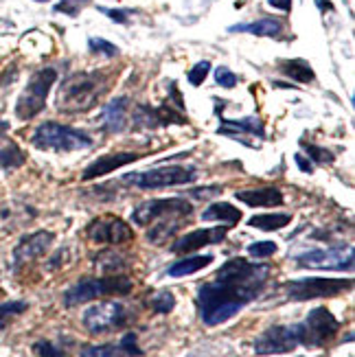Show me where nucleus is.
Segmentation results:
<instances>
[{"label": "nucleus", "instance_id": "1", "mask_svg": "<svg viewBox=\"0 0 355 357\" xmlns=\"http://www.w3.org/2000/svg\"><path fill=\"white\" fill-rule=\"evenodd\" d=\"M272 268L268 263H250L246 259H230L218 270L213 281L197 289V312L204 324H218L237 316L264 291Z\"/></svg>", "mask_w": 355, "mask_h": 357}, {"label": "nucleus", "instance_id": "2", "mask_svg": "<svg viewBox=\"0 0 355 357\" xmlns=\"http://www.w3.org/2000/svg\"><path fill=\"white\" fill-rule=\"evenodd\" d=\"M105 90V77L101 73H75L61 84L57 107L61 112L77 114L95 107Z\"/></svg>", "mask_w": 355, "mask_h": 357}, {"label": "nucleus", "instance_id": "3", "mask_svg": "<svg viewBox=\"0 0 355 357\" xmlns=\"http://www.w3.org/2000/svg\"><path fill=\"white\" fill-rule=\"evenodd\" d=\"M132 287L134 283L123 274H110L103 278H84V281L75 283L73 287L64 291V305L77 307V305L101 298V296H112V294L126 296V294L132 291Z\"/></svg>", "mask_w": 355, "mask_h": 357}, {"label": "nucleus", "instance_id": "4", "mask_svg": "<svg viewBox=\"0 0 355 357\" xmlns=\"http://www.w3.org/2000/svg\"><path fill=\"white\" fill-rule=\"evenodd\" d=\"M31 143H33L38 149H44V151H75V149L90 147L92 138L82 130L61 126V123L46 121L33 132Z\"/></svg>", "mask_w": 355, "mask_h": 357}, {"label": "nucleus", "instance_id": "5", "mask_svg": "<svg viewBox=\"0 0 355 357\" xmlns=\"http://www.w3.org/2000/svg\"><path fill=\"white\" fill-rule=\"evenodd\" d=\"M55 79H57L55 68H42L31 77V82L27 84L18 103H15V116L27 121V119H33L38 112H42Z\"/></svg>", "mask_w": 355, "mask_h": 357}, {"label": "nucleus", "instance_id": "6", "mask_svg": "<svg viewBox=\"0 0 355 357\" xmlns=\"http://www.w3.org/2000/svg\"><path fill=\"white\" fill-rule=\"evenodd\" d=\"M197 178V172L193 167H180V165H169V167H156L143 174H126L123 180L128 184H134L138 189L149 191V189H165V186H176V184H189Z\"/></svg>", "mask_w": 355, "mask_h": 357}, {"label": "nucleus", "instance_id": "7", "mask_svg": "<svg viewBox=\"0 0 355 357\" xmlns=\"http://www.w3.org/2000/svg\"><path fill=\"white\" fill-rule=\"evenodd\" d=\"M353 287L351 278H299L283 285L285 296L289 301H312V298H329L338 296Z\"/></svg>", "mask_w": 355, "mask_h": 357}, {"label": "nucleus", "instance_id": "8", "mask_svg": "<svg viewBox=\"0 0 355 357\" xmlns=\"http://www.w3.org/2000/svg\"><path fill=\"white\" fill-rule=\"evenodd\" d=\"M128 322H130V312L119 301H105L99 305H92L84 312V327L92 335H103L123 329Z\"/></svg>", "mask_w": 355, "mask_h": 357}, {"label": "nucleus", "instance_id": "9", "mask_svg": "<svg viewBox=\"0 0 355 357\" xmlns=\"http://www.w3.org/2000/svg\"><path fill=\"white\" fill-rule=\"evenodd\" d=\"M303 344V331L299 324H274L255 340L257 355H283Z\"/></svg>", "mask_w": 355, "mask_h": 357}, {"label": "nucleus", "instance_id": "10", "mask_svg": "<svg viewBox=\"0 0 355 357\" xmlns=\"http://www.w3.org/2000/svg\"><path fill=\"white\" fill-rule=\"evenodd\" d=\"M191 213H193V204L182 197L149 199L132 211V222L136 226H149L158 220H167V217H189Z\"/></svg>", "mask_w": 355, "mask_h": 357}, {"label": "nucleus", "instance_id": "11", "mask_svg": "<svg viewBox=\"0 0 355 357\" xmlns=\"http://www.w3.org/2000/svg\"><path fill=\"white\" fill-rule=\"evenodd\" d=\"M340 329V322L329 312L327 307H316L312 309L307 318L301 322V331H303V347H325L329 340Z\"/></svg>", "mask_w": 355, "mask_h": 357}, {"label": "nucleus", "instance_id": "12", "mask_svg": "<svg viewBox=\"0 0 355 357\" xmlns=\"http://www.w3.org/2000/svg\"><path fill=\"white\" fill-rule=\"evenodd\" d=\"M301 268L310 270H353V248H327V250H310L296 257Z\"/></svg>", "mask_w": 355, "mask_h": 357}, {"label": "nucleus", "instance_id": "13", "mask_svg": "<svg viewBox=\"0 0 355 357\" xmlns=\"http://www.w3.org/2000/svg\"><path fill=\"white\" fill-rule=\"evenodd\" d=\"M86 235L95 243L119 245V243H126V241L134 239V230L123 220H119V217L107 215V217H99V220L90 222L86 228Z\"/></svg>", "mask_w": 355, "mask_h": 357}, {"label": "nucleus", "instance_id": "14", "mask_svg": "<svg viewBox=\"0 0 355 357\" xmlns=\"http://www.w3.org/2000/svg\"><path fill=\"white\" fill-rule=\"evenodd\" d=\"M55 235L49 230H38L33 235H27L18 241V245L13 248V268L18 270L27 263L36 261L38 257H42L46 250L51 248Z\"/></svg>", "mask_w": 355, "mask_h": 357}, {"label": "nucleus", "instance_id": "15", "mask_svg": "<svg viewBox=\"0 0 355 357\" xmlns=\"http://www.w3.org/2000/svg\"><path fill=\"white\" fill-rule=\"evenodd\" d=\"M226 232L228 228L226 226H218V228H197L189 235L180 237L174 245L172 250L176 255H189V252H195L199 248L204 245H211V243H222L226 239Z\"/></svg>", "mask_w": 355, "mask_h": 357}, {"label": "nucleus", "instance_id": "16", "mask_svg": "<svg viewBox=\"0 0 355 357\" xmlns=\"http://www.w3.org/2000/svg\"><path fill=\"white\" fill-rule=\"evenodd\" d=\"M134 123L136 128H160V126H184L187 123V116H182V112H174L172 105L165 103L163 107H147V105H141L134 114Z\"/></svg>", "mask_w": 355, "mask_h": 357}, {"label": "nucleus", "instance_id": "17", "mask_svg": "<svg viewBox=\"0 0 355 357\" xmlns=\"http://www.w3.org/2000/svg\"><path fill=\"white\" fill-rule=\"evenodd\" d=\"M143 349L138 347L134 333H126L119 344H101V347H84L82 357H143Z\"/></svg>", "mask_w": 355, "mask_h": 357}, {"label": "nucleus", "instance_id": "18", "mask_svg": "<svg viewBox=\"0 0 355 357\" xmlns=\"http://www.w3.org/2000/svg\"><path fill=\"white\" fill-rule=\"evenodd\" d=\"M143 153H134V151H114V153H105V156L97 158L92 165L86 167V172L82 174L84 180H92V178H99V176H105L114 172V169H121L130 162H136L141 160Z\"/></svg>", "mask_w": 355, "mask_h": 357}, {"label": "nucleus", "instance_id": "19", "mask_svg": "<svg viewBox=\"0 0 355 357\" xmlns=\"http://www.w3.org/2000/svg\"><path fill=\"white\" fill-rule=\"evenodd\" d=\"M128 107H130V99L128 97H119L112 99L103 107V112L99 116V126L101 130L110 132V134H119L126 130L128 126Z\"/></svg>", "mask_w": 355, "mask_h": 357}, {"label": "nucleus", "instance_id": "20", "mask_svg": "<svg viewBox=\"0 0 355 357\" xmlns=\"http://www.w3.org/2000/svg\"><path fill=\"white\" fill-rule=\"evenodd\" d=\"M235 197L243 202L246 206L252 208H272V206H281L283 204V193L276 189V186H259V189H246L237 191Z\"/></svg>", "mask_w": 355, "mask_h": 357}, {"label": "nucleus", "instance_id": "21", "mask_svg": "<svg viewBox=\"0 0 355 357\" xmlns=\"http://www.w3.org/2000/svg\"><path fill=\"white\" fill-rule=\"evenodd\" d=\"M228 31L230 33H252L259 38H279L283 31V22L276 18H261L246 24H233Z\"/></svg>", "mask_w": 355, "mask_h": 357}, {"label": "nucleus", "instance_id": "22", "mask_svg": "<svg viewBox=\"0 0 355 357\" xmlns=\"http://www.w3.org/2000/svg\"><path fill=\"white\" fill-rule=\"evenodd\" d=\"M204 222H224L226 226H235L241 220V211L235 208L228 202H218V204H211L204 213H202Z\"/></svg>", "mask_w": 355, "mask_h": 357}, {"label": "nucleus", "instance_id": "23", "mask_svg": "<svg viewBox=\"0 0 355 357\" xmlns=\"http://www.w3.org/2000/svg\"><path fill=\"white\" fill-rule=\"evenodd\" d=\"M213 255H199V257H187V259H180V261H176L172 268H169V276H174V278H178V276H189V274H195V272H199V270H204L206 266H211L213 263Z\"/></svg>", "mask_w": 355, "mask_h": 357}, {"label": "nucleus", "instance_id": "24", "mask_svg": "<svg viewBox=\"0 0 355 357\" xmlns=\"http://www.w3.org/2000/svg\"><path fill=\"white\" fill-rule=\"evenodd\" d=\"M292 222V217L285 215V213H268V215H255L248 220V226L250 228H259V230H281L285 228L287 224Z\"/></svg>", "mask_w": 355, "mask_h": 357}, {"label": "nucleus", "instance_id": "25", "mask_svg": "<svg viewBox=\"0 0 355 357\" xmlns=\"http://www.w3.org/2000/svg\"><path fill=\"white\" fill-rule=\"evenodd\" d=\"M281 73L287 75L289 79L301 82V84L314 82V70H312L310 64H307V61H303V59H289V61H283V64H281Z\"/></svg>", "mask_w": 355, "mask_h": 357}, {"label": "nucleus", "instance_id": "26", "mask_svg": "<svg viewBox=\"0 0 355 357\" xmlns=\"http://www.w3.org/2000/svg\"><path fill=\"white\" fill-rule=\"evenodd\" d=\"M220 130H239V132L250 134V136H264V123H261L257 116H248V119H243V121L222 119V128Z\"/></svg>", "mask_w": 355, "mask_h": 357}, {"label": "nucleus", "instance_id": "27", "mask_svg": "<svg viewBox=\"0 0 355 357\" xmlns=\"http://www.w3.org/2000/svg\"><path fill=\"white\" fill-rule=\"evenodd\" d=\"M24 153L15 143H7L5 147H0V167L3 169H18L24 165Z\"/></svg>", "mask_w": 355, "mask_h": 357}, {"label": "nucleus", "instance_id": "28", "mask_svg": "<svg viewBox=\"0 0 355 357\" xmlns=\"http://www.w3.org/2000/svg\"><path fill=\"white\" fill-rule=\"evenodd\" d=\"M147 305L151 307V312H156V314H169L176 307V296L169 289H160L151 294Z\"/></svg>", "mask_w": 355, "mask_h": 357}, {"label": "nucleus", "instance_id": "29", "mask_svg": "<svg viewBox=\"0 0 355 357\" xmlns=\"http://www.w3.org/2000/svg\"><path fill=\"white\" fill-rule=\"evenodd\" d=\"M97 268L103 272V274H119L123 268L128 266L126 259L116 252H103V255H97Z\"/></svg>", "mask_w": 355, "mask_h": 357}, {"label": "nucleus", "instance_id": "30", "mask_svg": "<svg viewBox=\"0 0 355 357\" xmlns=\"http://www.w3.org/2000/svg\"><path fill=\"white\" fill-rule=\"evenodd\" d=\"M27 303L24 301H9V303H3L0 305V329H5L9 320H13L15 316H20L27 312Z\"/></svg>", "mask_w": 355, "mask_h": 357}, {"label": "nucleus", "instance_id": "31", "mask_svg": "<svg viewBox=\"0 0 355 357\" xmlns=\"http://www.w3.org/2000/svg\"><path fill=\"white\" fill-rule=\"evenodd\" d=\"M88 46H90V51L92 53H99V55H105V57H114L119 55V49L112 44V42H107L103 38H90L88 40Z\"/></svg>", "mask_w": 355, "mask_h": 357}, {"label": "nucleus", "instance_id": "32", "mask_svg": "<svg viewBox=\"0 0 355 357\" xmlns=\"http://www.w3.org/2000/svg\"><path fill=\"white\" fill-rule=\"evenodd\" d=\"M33 351L40 357H68V353L64 349L53 344V342H49V340H40V342H36L33 344Z\"/></svg>", "mask_w": 355, "mask_h": 357}, {"label": "nucleus", "instance_id": "33", "mask_svg": "<svg viewBox=\"0 0 355 357\" xmlns=\"http://www.w3.org/2000/svg\"><path fill=\"white\" fill-rule=\"evenodd\" d=\"M274 252H276L274 241H257L248 245V255L255 259H266V257H272Z\"/></svg>", "mask_w": 355, "mask_h": 357}, {"label": "nucleus", "instance_id": "34", "mask_svg": "<svg viewBox=\"0 0 355 357\" xmlns=\"http://www.w3.org/2000/svg\"><path fill=\"white\" fill-rule=\"evenodd\" d=\"M211 73V61H197V64L189 70V82L191 86H199L204 79H206V75Z\"/></svg>", "mask_w": 355, "mask_h": 357}, {"label": "nucleus", "instance_id": "35", "mask_svg": "<svg viewBox=\"0 0 355 357\" xmlns=\"http://www.w3.org/2000/svg\"><path fill=\"white\" fill-rule=\"evenodd\" d=\"M215 82H218L222 88H235L237 86V75L226 68V66H220L218 70H215Z\"/></svg>", "mask_w": 355, "mask_h": 357}, {"label": "nucleus", "instance_id": "36", "mask_svg": "<svg viewBox=\"0 0 355 357\" xmlns=\"http://www.w3.org/2000/svg\"><path fill=\"white\" fill-rule=\"evenodd\" d=\"M307 156H312L318 165H331L333 162V153L329 149H322V147H316V145L307 147Z\"/></svg>", "mask_w": 355, "mask_h": 357}, {"label": "nucleus", "instance_id": "37", "mask_svg": "<svg viewBox=\"0 0 355 357\" xmlns=\"http://www.w3.org/2000/svg\"><path fill=\"white\" fill-rule=\"evenodd\" d=\"M99 11L105 13L107 18H112V20L119 22V24H126L128 18H130V11H128V9H105V7H101Z\"/></svg>", "mask_w": 355, "mask_h": 357}, {"label": "nucleus", "instance_id": "38", "mask_svg": "<svg viewBox=\"0 0 355 357\" xmlns=\"http://www.w3.org/2000/svg\"><path fill=\"white\" fill-rule=\"evenodd\" d=\"M268 3L274 9H281V11H292V0H268Z\"/></svg>", "mask_w": 355, "mask_h": 357}, {"label": "nucleus", "instance_id": "39", "mask_svg": "<svg viewBox=\"0 0 355 357\" xmlns=\"http://www.w3.org/2000/svg\"><path fill=\"white\" fill-rule=\"evenodd\" d=\"M296 165H299V167L303 169V172H310V174H312V162H307V160H305V158L301 156V153H299V156H296Z\"/></svg>", "mask_w": 355, "mask_h": 357}, {"label": "nucleus", "instance_id": "40", "mask_svg": "<svg viewBox=\"0 0 355 357\" xmlns=\"http://www.w3.org/2000/svg\"><path fill=\"white\" fill-rule=\"evenodd\" d=\"M7 130H9V123H7L5 119H0V136H3Z\"/></svg>", "mask_w": 355, "mask_h": 357}, {"label": "nucleus", "instance_id": "41", "mask_svg": "<svg viewBox=\"0 0 355 357\" xmlns=\"http://www.w3.org/2000/svg\"><path fill=\"white\" fill-rule=\"evenodd\" d=\"M68 3H88V0H68Z\"/></svg>", "mask_w": 355, "mask_h": 357}, {"label": "nucleus", "instance_id": "42", "mask_svg": "<svg viewBox=\"0 0 355 357\" xmlns=\"http://www.w3.org/2000/svg\"><path fill=\"white\" fill-rule=\"evenodd\" d=\"M36 3H49V0H36Z\"/></svg>", "mask_w": 355, "mask_h": 357}]
</instances>
